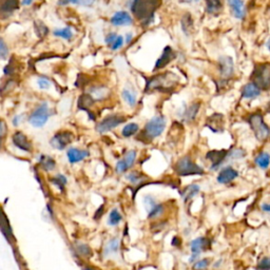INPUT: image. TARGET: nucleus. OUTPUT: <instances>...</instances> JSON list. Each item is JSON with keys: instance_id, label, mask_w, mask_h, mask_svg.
Here are the masks:
<instances>
[{"instance_id": "1", "label": "nucleus", "mask_w": 270, "mask_h": 270, "mask_svg": "<svg viewBox=\"0 0 270 270\" xmlns=\"http://www.w3.org/2000/svg\"><path fill=\"white\" fill-rule=\"evenodd\" d=\"M162 4V0H132L131 11L137 20L149 25L153 19L155 11Z\"/></svg>"}, {"instance_id": "2", "label": "nucleus", "mask_w": 270, "mask_h": 270, "mask_svg": "<svg viewBox=\"0 0 270 270\" xmlns=\"http://www.w3.org/2000/svg\"><path fill=\"white\" fill-rule=\"evenodd\" d=\"M247 122H248L254 136L259 141H266L270 137V128L265 122L264 115L261 112H254V113L249 114Z\"/></svg>"}, {"instance_id": "3", "label": "nucleus", "mask_w": 270, "mask_h": 270, "mask_svg": "<svg viewBox=\"0 0 270 270\" xmlns=\"http://www.w3.org/2000/svg\"><path fill=\"white\" fill-rule=\"evenodd\" d=\"M178 78L175 74L167 72L164 74L156 75V76L150 78L147 81L146 89L147 91H154V90H162V91H169L170 89L174 88Z\"/></svg>"}, {"instance_id": "4", "label": "nucleus", "mask_w": 270, "mask_h": 270, "mask_svg": "<svg viewBox=\"0 0 270 270\" xmlns=\"http://www.w3.org/2000/svg\"><path fill=\"white\" fill-rule=\"evenodd\" d=\"M250 80L262 91L270 90V63H259L254 66Z\"/></svg>"}, {"instance_id": "5", "label": "nucleus", "mask_w": 270, "mask_h": 270, "mask_svg": "<svg viewBox=\"0 0 270 270\" xmlns=\"http://www.w3.org/2000/svg\"><path fill=\"white\" fill-rule=\"evenodd\" d=\"M165 128H166V119L163 115H156L147 123L142 135L146 139L152 140L162 135Z\"/></svg>"}, {"instance_id": "6", "label": "nucleus", "mask_w": 270, "mask_h": 270, "mask_svg": "<svg viewBox=\"0 0 270 270\" xmlns=\"http://www.w3.org/2000/svg\"><path fill=\"white\" fill-rule=\"evenodd\" d=\"M51 115L52 114L48 102L43 101L29 116V123L31 126L35 127V128H41V127L47 124Z\"/></svg>"}, {"instance_id": "7", "label": "nucleus", "mask_w": 270, "mask_h": 270, "mask_svg": "<svg viewBox=\"0 0 270 270\" xmlns=\"http://www.w3.org/2000/svg\"><path fill=\"white\" fill-rule=\"evenodd\" d=\"M175 171L177 172V174L182 176L204 173V170H202L199 165L193 163L189 156H184L183 159L177 161V163L175 164Z\"/></svg>"}, {"instance_id": "8", "label": "nucleus", "mask_w": 270, "mask_h": 270, "mask_svg": "<svg viewBox=\"0 0 270 270\" xmlns=\"http://www.w3.org/2000/svg\"><path fill=\"white\" fill-rule=\"evenodd\" d=\"M126 122V117L119 114H113L104 117L101 123L97 124L96 126V131L99 133H106L111 130L115 129L121 124Z\"/></svg>"}, {"instance_id": "9", "label": "nucleus", "mask_w": 270, "mask_h": 270, "mask_svg": "<svg viewBox=\"0 0 270 270\" xmlns=\"http://www.w3.org/2000/svg\"><path fill=\"white\" fill-rule=\"evenodd\" d=\"M220 75L223 79H229L235 73L234 59L230 56H222L219 59Z\"/></svg>"}, {"instance_id": "10", "label": "nucleus", "mask_w": 270, "mask_h": 270, "mask_svg": "<svg viewBox=\"0 0 270 270\" xmlns=\"http://www.w3.org/2000/svg\"><path fill=\"white\" fill-rule=\"evenodd\" d=\"M72 133L69 131L59 132L52 137L50 144L57 150H64L72 141Z\"/></svg>"}, {"instance_id": "11", "label": "nucleus", "mask_w": 270, "mask_h": 270, "mask_svg": "<svg viewBox=\"0 0 270 270\" xmlns=\"http://www.w3.org/2000/svg\"><path fill=\"white\" fill-rule=\"evenodd\" d=\"M231 15L236 19L242 20L246 16V6L243 0H227Z\"/></svg>"}, {"instance_id": "12", "label": "nucleus", "mask_w": 270, "mask_h": 270, "mask_svg": "<svg viewBox=\"0 0 270 270\" xmlns=\"http://www.w3.org/2000/svg\"><path fill=\"white\" fill-rule=\"evenodd\" d=\"M12 140H13V144L15 145V147H17L18 149L22 150V151H26V152L32 151L31 141L28 139L26 134H24L21 131L15 132L12 136Z\"/></svg>"}, {"instance_id": "13", "label": "nucleus", "mask_w": 270, "mask_h": 270, "mask_svg": "<svg viewBox=\"0 0 270 270\" xmlns=\"http://www.w3.org/2000/svg\"><path fill=\"white\" fill-rule=\"evenodd\" d=\"M135 159H136V151L131 150V151L127 152L124 159L122 161L117 162L116 164L117 173H124V172H126L129 168H131L135 162Z\"/></svg>"}, {"instance_id": "14", "label": "nucleus", "mask_w": 270, "mask_h": 270, "mask_svg": "<svg viewBox=\"0 0 270 270\" xmlns=\"http://www.w3.org/2000/svg\"><path fill=\"white\" fill-rule=\"evenodd\" d=\"M262 92L263 91L256 84H253L252 81H249L243 86L241 90V96L244 100H254L261 96Z\"/></svg>"}, {"instance_id": "15", "label": "nucleus", "mask_w": 270, "mask_h": 270, "mask_svg": "<svg viewBox=\"0 0 270 270\" xmlns=\"http://www.w3.org/2000/svg\"><path fill=\"white\" fill-rule=\"evenodd\" d=\"M110 22L115 27H125L131 26L133 24V19L128 12L119 11L112 16Z\"/></svg>"}, {"instance_id": "16", "label": "nucleus", "mask_w": 270, "mask_h": 270, "mask_svg": "<svg viewBox=\"0 0 270 270\" xmlns=\"http://www.w3.org/2000/svg\"><path fill=\"white\" fill-rule=\"evenodd\" d=\"M238 176V172L232 167H226L221 170V172L217 175V182L220 184H228Z\"/></svg>"}, {"instance_id": "17", "label": "nucleus", "mask_w": 270, "mask_h": 270, "mask_svg": "<svg viewBox=\"0 0 270 270\" xmlns=\"http://www.w3.org/2000/svg\"><path fill=\"white\" fill-rule=\"evenodd\" d=\"M228 151L227 150H221V151H210L207 154V159L211 161L212 163V169H216L217 167L221 166V164L228 159Z\"/></svg>"}, {"instance_id": "18", "label": "nucleus", "mask_w": 270, "mask_h": 270, "mask_svg": "<svg viewBox=\"0 0 270 270\" xmlns=\"http://www.w3.org/2000/svg\"><path fill=\"white\" fill-rule=\"evenodd\" d=\"M207 127L214 133L223 132L224 130V116L222 114L215 113L207 121Z\"/></svg>"}, {"instance_id": "19", "label": "nucleus", "mask_w": 270, "mask_h": 270, "mask_svg": "<svg viewBox=\"0 0 270 270\" xmlns=\"http://www.w3.org/2000/svg\"><path fill=\"white\" fill-rule=\"evenodd\" d=\"M68 160L71 164H75L81 162L82 160H85L86 157L89 156V151L88 150H79L77 148H70L67 152Z\"/></svg>"}, {"instance_id": "20", "label": "nucleus", "mask_w": 270, "mask_h": 270, "mask_svg": "<svg viewBox=\"0 0 270 270\" xmlns=\"http://www.w3.org/2000/svg\"><path fill=\"white\" fill-rule=\"evenodd\" d=\"M173 58H174L173 51H172V49L170 47H166L164 49L163 54L161 55V57L157 59V62L155 64V70L163 69V68L166 67Z\"/></svg>"}, {"instance_id": "21", "label": "nucleus", "mask_w": 270, "mask_h": 270, "mask_svg": "<svg viewBox=\"0 0 270 270\" xmlns=\"http://www.w3.org/2000/svg\"><path fill=\"white\" fill-rule=\"evenodd\" d=\"M206 245H207V239L204 237L196 238L194 241L191 242L192 257L190 258V262H193V260H196L200 256V252L202 251V249L205 248Z\"/></svg>"}, {"instance_id": "22", "label": "nucleus", "mask_w": 270, "mask_h": 270, "mask_svg": "<svg viewBox=\"0 0 270 270\" xmlns=\"http://www.w3.org/2000/svg\"><path fill=\"white\" fill-rule=\"evenodd\" d=\"M122 97L125 101V102L128 104L129 107L133 108L136 106V101H137V97L136 93L134 92V90L129 89V88H125L122 92Z\"/></svg>"}, {"instance_id": "23", "label": "nucleus", "mask_w": 270, "mask_h": 270, "mask_svg": "<svg viewBox=\"0 0 270 270\" xmlns=\"http://www.w3.org/2000/svg\"><path fill=\"white\" fill-rule=\"evenodd\" d=\"M254 163H256L257 166L263 170H267L270 166V154L266 151L260 152L256 159H254Z\"/></svg>"}, {"instance_id": "24", "label": "nucleus", "mask_w": 270, "mask_h": 270, "mask_svg": "<svg viewBox=\"0 0 270 270\" xmlns=\"http://www.w3.org/2000/svg\"><path fill=\"white\" fill-rule=\"evenodd\" d=\"M90 95L94 101H102L109 96V89L106 87H94L90 90Z\"/></svg>"}, {"instance_id": "25", "label": "nucleus", "mask_w": 270, "mask_h": 270, "mask_svg": "<svg viewBox=\"0 0 270 270\" xmlns=\"http://www.w3.org/2000/svg\"><path fill=\"white\" fill-rule=\"evenodd\" d=\"M205 1L209 14H217L223 9V0H205Z\"/></svg>"}, {"instance_id": "26", "label": "nucleus", "mask_w": 270, "mask_h": 270, "mask_svg": "<svg viewBox=\"0 0 270 270\" xmlns=\"http://www.w3.org/2000/svg\"><path fill=\"white\" fill-rule=\"evenodd\" d=\"M199 109H200V104L199 103H196V104H192V106H190L189 108L185 109V111L183 112V116H184V119L186 122H192L194 118H196L198 112H199Z\"/></svg>"}, {"instance_id": "27", "label": "nucleus", "mask_w": 270, "mask_h": 270, "mask_svg": "<svg viewBox=\"0 0 270 270\" xmlns=\"http://www.w3.org/2000/svg\"><path fill=\"white\" fill-rule=\"evenodd\" d=\"M39 164L43 170L46 171H52L55 168V161L52 159L49 155H40L39 157Z\"/></svg>"}, {"instance_id": "28", "label": "nucleus", "mask_w": 270, "mask_h": 270, "mask_svg": "<svg viewBox=\"0 0 270 270\" xmlns=\"http://www.w3.org/2000/svg\"><path fill=\"white\" fill-rule=\"evenodd\" d=\"M94 102V100L91 97L90 94H84L80 96V99L78 101V107L80 109H84L86 111H88V109L90 107H92V104Z\"/></svg>"}, {"instance_id": "29", "label": "nucleus", "mask_w": 270, "mask_h": 270, "mask_svg": "<svg viewBox=\"0 0 270 270\" xmlns=\"http://www.w3.org/2000/svg\"><path fill=\"white\" fill-rule=\"evenodd\" d=\"M137 131H138V125L135 123H130L124 127L122 134L124 137H130V136H133L134 134H136Z\"/></svg>"}, {"instance_id": "30", "label": "nucleus", "mask_w": 270, "mask_h": 270, "mask_svg": "<svg viewBox=\"0 0 270 270\" xmlns=\"http://www.w3.org/2000/svg\"><path fill=\"white\" fill-rule=\"evenodd\" d=\"M53 34L56 37H61L66 40H71L73 37V32L70 28H64V29H56L53 32Z\"/></svg>"}, {"instance_id": "31", "label": "nucleus", "mask_w": 270, "mask_h": 270, "mask_svg": "<svg viewBox=\"0 0 270 270\" xmlns=\"http://www.w3.org/2000/svg\"><path fill=\"white\" fill-rule=\"evenodd\" d=\"M34 28H35V32L36 34L38 35L39 37H44L48 34V28L46 27V25L41 22L40 20H36L34 24Z\"/></svg>"}, {"instance_id": "32", "label": "nucleus", "mask_w": 270, "mask_h": 270, "mask_svg": "<svg viewBox=\"0 0 270 270\" xmlns=\"http://www.w3.org/2000/svg\"><path fill=\"white\" fill-rule=\"evenodd\" d=\"M121 221H122V214L119 213L118 210L117 209L112 210L110 215H109L108 224L111 225V226H115V225H117Z\"/></svg>"}, {"instance_id": "33", "label": "nucleus", "mask_w": 270, "mask_h": 270, "mask_svg": "<svg viewBox=\"0 0 270 270\" xmlns=\"http://www.w3.org/2000/svg\"><path fill=\"white\" fill-rule=\"evenodd\" d=\"M246 155V152L244 151L243 149L239 148H236L234 150H231L228 153V159H232V160H239L243 159V157Z\"/></svg>"}, {"instance_id": "34", "label": "nucleus", "mask_w": 270, "mask_h": 270, "mask_svg": "<svg viewBox=\"0 0 270 270\" xmlns=\"http://www.w3.org/2000/svg\"><path fill=\"white\" fill-rule=\"evenodd\" d=\"M118 247H119V239H117V238L111 239V241L109 242V244L106 247L104 253L109 254V253H112V252H116L117 249H118Z\"/></svg>"}, {"instance_id": "35", "label": "nucleus", "mask_w": 270, "mask_h": 270, "mask_svg": "<svg viewBox=\"0 0 270 270\" xmlns=\"http://www.w3.org/2000/svg\"><path fill=\"white\" fill-rule=\"evenodd\" d=\"M7 55H9V48H7L4 40L1 39L0 40V57H1L2 61H4L7 58Z\"/></svg>"}, {"instance_id": "36", "label": "nucleus", "mask_w": 270, "mask_h": 270, "mask_svg": "<svg viewBox=\"0 0 270 270\" xmlns=\"http://www.w3.org/2000/svg\"><path fill=\"white\" fill-rule=\"evenodd\" d=\"M37 85L41 90H48L51 87V82L47 77H39L37 79Z\"/></svg>"}, {"instance_id": "37", "label": "nucleus", "mask_w": 270, "mask_h": 270, "mask_svg": "<svg viewBox=\"0 0 270 270\" xmlns=\"http://www.w3.org/2000/svg\"><path fill=\"white\" fill-rule=\"evenodd\" d=\"M257 268L259 270H270V257L261 260Z\"/></svg>"}, {"instance_id": "38", "label": "nucleus", "mask_w": 270, "mask_h": 270, "mask_svg": "<svg viewBox=\"0 0 270 270\" xmlns=\"http://www.w3.org/2000/svg\"><path fill=\"white\" fill-rule=\"evenodd\" d=\"M200 188H199V186L197 185H192V186H189L188 188H187V197H186V200H188L190 198H192L193 196H196V193L199 192Z\"/></svg>"}, {"instance_id": "39", "label": "nucleus", "mask_w": 270, "mask_h": 270, "mask_svg": "<svg viewBox=\"0 0 270 270\" xmlns=\"http://www.w3.org/2000/svg\"><path fill=\"white\" fill-rule=\"evenodd\" d=\"M208 265H209V260L204 259V260L197 262V263L193 265V268L197 269V270H202V269H206Z\"/></svg>"}, {"instance_id": "40", "label": "nucleus", "mask_w": 270, "mask_h": 270, "mask_svg": "<svg viewBox=\"0 0 270 270\" xmlns=\"http://www.w3.org/2000/svg\"><path fill=\"white\" fill-rule=\"evenodd\" d=\"M123 44H124V37L118 35L116 41H115L113 44H112L111 50H112V51H116V50H118V49H121V48L123 47Z\"/></svg>"}, {"instance_id": "41", "label": "nucleus", "mask_w": 270, "mask_h": 270, "mask_svg": "<svg viewBox=\"0 0 270 270\" xmlns=\"http://www.w3.org/2000/svg\"><path fill=\"white\" fill-rule=\"evenodd\" d=\"M117 34L116 33H110V34H108L107 35V37H106V39H104V41H106V43L108 44V46H110V48L112 47V44H113L115 41H116V39H117Z\"/></svg>"}, {"instance_id": "42", "label": "nucleus", "mask_w": 270, "mask_h": 270, "mask_svg": "<svg viewBox=\"0 0 270 270\" xmlns=\"http://www.w3.org/2000/svg\"><path fill=\"white\" fill-rule=\"evenodd\" d=\"M53 183L56 184L57 186H61V187H64L67 183V178L64 176V175H57L55 178H53Z\"/></svg>"}, {"instance_id": "43", "label": "nucleus", "mask_w": 270, "mask_h": 270, "mask_svg": "<svg viewBox=\"0 0 270 270\" xmlns=\"http://www.w3.org/2000/svg\"><path fill=\"white\" fill-rule=\"evenodd\" d=\"M127 178H128L129 181H131L132 183H137V182L139 181V179L142 178V176H140V175L137 173V172H132V173L129 174L128 177H127Z\"/></svg>"}, {"instance_id": "44", "label": "nucleus", "mask_w": 270, "mask_h": 270, "mask_svg": "<svg viewBox=\"0 0 270 270\" xmlns=\"http://www.w3.org/2000/svg\"><path fill=\"white\" fill-rule=\"evenodd\" d=\"M69 3L80 4V0H58V4L59 5H67Z\"/></svg>"}, {"instance_id": "45", "label": "nucleus", "mask_w": 270, "mask_h": 270, "mask_svg": "<svg viewBox=\"0 0 270 270\" xmlns=\"http://www.w3.org/2000/svg\"><path fill=\"white\" fill-rule=\"evenodd\" d=\"M21 118H22V115H21V114H18V115H16V116H14L13 121H12L13 126H15V127L19 126V125H20V122H21Z\"/></svg>"}, {"instance_id": "46", "label": "nucleus", "mask_w": 270, "mask_h": 270, "mask_svg": "<svg viewBox=\"0 0 270 270\" xmlns=\"http://www.w3.org/2000/svg\"><path fill=\"white\" fill-rule=\"evenodd\" d=\"M79 252L82 254V256H85V254H89L90 253V249L88 248L87 246H85V245H80Z\"/></svg>"}, {"instance_id": "47", "label": "nucleus", "mask_w": 270, "mask_h": 270, "mask_svg": "<svg viewBox=\"0 0 270 270\" xmlns=\"http://www.w3.org/2000/svg\"><path fill=\"white\" fill-rule=\"evenodd\" d=\"M95 2V0H80V4L84 6H91Z\"/></svg>"}, {"instance_id": "48", "label": "nucleus", "mask_w": 270, "mask_h": 270, "mask_svg": "<svg viewBox=\"0 0 270 270\" xmlns=\"http://www.w3.org/2000/svg\"><path fill=\"white\" fill-rule=\"evenodd\" d=\"M262 210H263L264 212L270 213V202H265V204L262 205Z\"/></svg>"}, {"instance_id": "49", "label": "nucleus", "mask_w": 270, "mask_h": 270, "mask_svg": "<svg viewBox=\"0 0 270 270\" xmlns=\"http://www.w3.org/2000/svg\"><path fill=\"white\" fill-rule=\"evenodd\" d=\"M5 123L2 121L1 122V129H0V134H1V138L4 137V135H5Z\"/></svg>"}, {"instance_id": "50", "label": "nucleus", "mask_w": 270, "mask_h": 270, "mask_svg": "<svg viewBox=\"0 0 270 270\" xmlns=\"http://www.w3.org/2000/svg\"><path fill=\"white\" fill-rule=\"evenodd\" d=\"M33 0H21V5H31Z\"/></svg>"}, {"instance_id": "51", "label": "nucleus", "mask_w": 270, "mask_h": 270, "mask_svg": "<svg viewBox=\"0 0 270 270\" xmlns=\"http://www.w3.org/2000/svg\"><path fill=\"white\" fill-rule=\"evenodd\" d=\"M132 37L133 35L131 33H128L126 35V43H129L131 40H132Z\"/></svg>"}, {"instance_id": "52", "label": "nucleus", "mask_w": 270, "mask_h": 270, "mask_svg": "<svg viewBox=\"0 0 270 270\" xmlns=\"http://www.w3.org/2000/svg\"><path fill=\"white\" fill-rule=\"evenodd\" d=\"M193 0H181V2H186V3H191Z\"/></svg>"}, {"instance_id": "53", "label": "nucleus", "mask_w": 270, "mask_h": 270, "mask_svg": "<svg viewBox=\"0 0 270 270\" xmlns=\"http://www.w3.org/2000/svg\"><path fill=\"white\" fill-rule=\"evenodd\" d=\"M266 46H267V49L269 50V52H270V38L268 39V41H267V44H266Z\"/></svg>"}, {"instance_id": "54", "label": "nucleus", "mask_w": 270, "mask_h": 270, "mask_svg": "<svg viewBox=\"0 0 270 270\" xmlns=\"http://www.w3.org/2000/svg\"><path fill=\"white\" fill-rule=\"evenodd\" d=\"M267 112H269V113H270V102L267 104V110H266Z\"/></svg>"}, {"instance_id": "55", "label": "nucleus", "mask_w": 270, "mask_h": 270, "mask_svg": "<svg viewBox=\"0 0 270 270\" xmlns=\"http://www.w3.org/2000/svg\"><path fill=\"white\" fill-rule=\"evenodd\" d=\"M84 270H94V269H92V268H88V267H86V268H84Z\"/></svg>"}]
</instances>
